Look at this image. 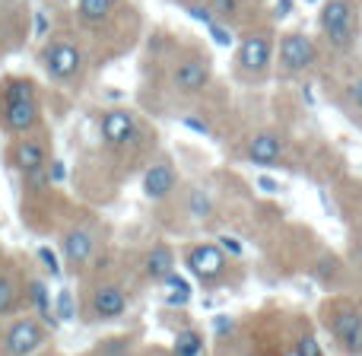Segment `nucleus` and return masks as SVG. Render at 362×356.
Segmentation results:
<instances>
[{
	"label": "nucleus",
	"mask_w": 362,
	"mask_h": 356,
	"mask_svg": "<svg viewBox=\"0 0 362 356\" xmlns=\"http://www.w3.org/2000/svg\"><path fill=\"white\" fill-rule=\"evenodd\" d=\"M45 127L42 89L25 74H6L0 80V131L6 137H23Z\"/></svg>",
	"instance_id": "f257e3e1"
},
{
	"label": "nucleus",
	"mask_w": 362,
	"mask_h": 356,
	"mask_svg": "<svg viewBox=\"0 0 362 356\" xmlns=\"http://www.w3.org/2000/svg\"><path fill=\"white\" fill-rule=\"evenodd\" d=\"M274 48H276V32L267 23H255L238 35L235 57H232V70L238 80L245 83H261L274 67Z\"/></svg>",
	"instance_id": "f03ea898"
},
{
	"label": "nucleus",
	"mask_w": 362,
	"mask_h": 356,
	"mask_svg": "<svg viewBox=\"0 0 362 356\" xmlns=\"http://www.w3.org/2000/svg\"><path fill=\"white\" fill-rule=\"evenodd\" d=\"M318 29L321 42L334 54H350L359 42V4L356 0H321Z\"/></svg>",
	"instance_id": "7ed1b4c3"
},
{
	"label": "nucleus",
	"mask_w": 362,
	"mask_h": 356,
	"mask_svg": "<svg viewBox=\"0 0 362 356\" xmlns=\"http://www.w3.org/2000/svg\"><path fill=\"white\" fill-rule=\"evenodd\" d=\"M38 64H42L45 76H48L54 86H74L83 76L86 67V54H83L80 42L70 35H54L42 45L38 51Z\"/></svg>",
	"instance_id": "20e7f679"
},
{
	"label": "nucleus",
	"mask_w": 362,
	"mask_h": 356,
	"mask_svg": "<svg viewBox=\"0 0 362 356\" xmlns=\"http://www.w3.org/2000/svg\"><path fill=\"white\" fill-rule=\"evenodd\" d=\"M51 159H54L51 156V137L45 127L23 134V137H10V144H6V166L16 169L25 181L42 178Z\"/></svg>",
	"instance_id": "39448f33"
},
{
	"label": "nucleus",
	"mask_w": 362,
	"mask_h": 356,
	"mask_svg": "<svg viewBox=\"0 0 362 356\" xmlns=\"http://www.w3.org/2000/svg\"><path fill=\"white\" fill-rule=\"evenodd\" d=\"M321 61V45L315 42L308 32H283L276 35V48H274V64L280 76H305L308 70H315Z\"/></svg>",
	"instance_id": "423d86ee"
},
{
	"label": "nucleus",
	"mask_w": 362,
	"mask_h": 356,
	"mask_svg": "<svg viewBox=\"0 0 362 356\" xmlns=\"http://www.w3.org/2000/svg\"><path fill=\"white\" fill-rule=\"evenodd\" d=\"M48 328L35 315H13L0 328V356H32L45 350Z\"/></svg>",
	"instance_id": "0eeeda50"
},
{
	"label": "nucleus",
	"mask_w": 362,
	"mask_h": 356,
	"mask_svg": "<svg viewBox=\"0 0 362 356\" xmlns=\"http://www.w3.org/2000/svg\"><path fill=\"white\" fill-rule=\"evenodd\" d=\"M80 312L86 321H115L127 312V289L118 280H95L83 289Z\"/></svg>",
	"instance_id": "6e6552de"
},
{
	"label": "nucleus",
	"mask_w": 362,
	"mask_h": 356,
	"mask_svg": "<svg viewBox=\"0 0 362 356\" xmlns=\"http://www.w3.org/2000/svg\"><path fill=\"white\" fill-rule=\"evenodd\" d=\"M99 134L105 140V147L127 150V147H134L146 134V125L134 112H127V108H108L99 118Z\"/></svg>",
	"instance_id": "1a4fd4ad"
},
{
	"label": "nucleus",
	"mask_w": 362,
	"mask_h": 356,
	"mask_svg": "<svg viewBox=\"0 0 362 356\" xmlns=\"http://www.w3.org/2000/svg\"><path fill=\"white\" fill-rule=\"evenodd\" d=\"M95 248H99V236L86 223H74L61 232V255L67 261V270H74V274H80L93 264Z\"/></svg>",
	"instance_id": "9d476101"
},
{
	"label": "nucleus",
	"mask_w": 362,
	"mask_h": 356,
	"mask_svg": "<svg viewBox=\"0 0 362 356\" xmlns=\"http://www.w3.org/2000/svg\"><path fill=\"white\" fill-rule=\"evenodd\" d=\"M210 61L200 51H191V54L178 57L175 67H172V89L181 96H200L206 86H210Z\"/></svg>",
	"instance_id": "9b49d317"
},
{
	"label": "nucleus",
	"mask_w": 362,
	"mask_h": 356,
	"mask_svg": "<svg viewBox=\"0 0 362 356\" xmlns=\"http://www.w3.org/2000/svg\"><path fill=\"white\" fill-rule=\"evenodd\" d=\"M185 264H187V270H191L197 280L213 283V280H219V277L226 274L229 258H226L216 245H187L185 248Z\"/></svg>",
	"instance_id": "f8f14e48"
},
{
	"label": "nucleus",
	"mask_w": 362,
	"mask_h": 356,
	"mask_svg": "<svg viewBox=\"0 0 362 356\" xmlns=\"http://www.w3.org/2000/svg\"><path fill=\"white\" fill-rule=\"evenodd\" d=\"M25 277L13 261H0V321L13 318L25 302Z\"/></svg>",
	"instance_id": "ddd939ff"
},
{
	"label": "nucleus",
	"mask_w": 362,
	"mask_h": 356,
	"mask_svg": "<svg viewBox=\"0 0 362 356\" xmlns=\"http://www.w3.org/2000/svg\"><path fill=\"white\" fill-rule=\"evenodd\" d=\"M175 188H178V169L172 166L169 156H159L144 176V194L150 200H165L175 194Z\"/></svg>",
	"instance_id": "4468645a"
},
{
	"label": "nucleus",
	"mask_w": 362,
	"mask_h": 356,
	"mask_svg": "<svg viewBox=\"0 0 362 356\" xmlns=\"http://www.w3.org/2000/svg\"><path fill=\"white\" fill-rule=\"evenodd\" d=\"M121 13V0H76V19L83 29H99Z\"/></svg>",
	"instance_id": "2eb2a0df"
},
{
	"label": "nucleus",
	"mask_w": 362,
	"mask_h": 356,
	"mask_svg": "<svg viewBox=\"0 0 362 356\" xmlns=\"http://www.w3.org/2000/svg\"><path fill=\"white\" fill-rule=\"evenodd\" d=\"M359 325H362V309L356 302H340V306L327 315V331L337 338V344H344Z\"/></svg>",
	"instance_id": "dca6fc26"
},
{
	"label": "nucleus",
	"mask_w": 362,
	"mask_h": 356,
	"mask_svg": "<svg viewBox=\"0 0 362 356\" xmlns=\"http://www.w3.org/2000/svg\"><path fill=\"white\" fill-rule=\"evenodd\" d=\"M280 153H283L280 134H274V131H257L255 137L248 140V159L251 163H257V166L280 163Z\"/></svg>",
	"instance_id": "f3484780"
},
{
	"label": "nucleus",
	"mask_w": 362,
	"mask_h": 356,
	"mask_svg": "<svg viewBox=\"0 0 362 356\" xmlns=\"http://www.w3.org/2000/svg\"><path fill=\"white\" fill-rule=\"evenodd\" d=\"M172 268H175V255H172L169 245H165V242L153 245L150 255H146V261H144L146 277H153V280H163V277L172 274Z\"/></svg>",
	"instance_id": "a211bd4d"
},
{
	"label": "nucleus",
	"mask_w": 362,
	"mask_h": 356,
	"mask_svg": "<svg viewBox=\"0 0 362 356\" xmlns=\"http://www.w3.org/2000/svg\"><path fill=\"white\" fill-rule=\"evenodd\" d=\"M204 353V338L197 331H181L172 347V356H200Z\"/></svg>",
	"instance_id": "6ab92c4d"
},
{
	"label": "nucleus",
	"mask_w": 362,
	"mask_h": 356,
	"mask_svg": "<svg viewBox=\"0 0 362 356\" xmlns=\"http://www.w3.org/2000/svg\"><path fill=\"white\" fill-rule=\"evenodd\" d=\"M185 207H187V213H194V217H206V213H210V210H213L210 197H206V194H204V191H197V188H194V191H191V194H187Z\"/></svg>",
	"instance_id": "aec40b11"
},
{
	"label": "nucleus",
	"mask_w": 362,
	"mask_h": 356,
	"mask_svg": "<svg viewBox=\"0 0 362 356\" xmlns=\"http://www.w3.org/2000/svg\"><path fill=\"white\" fill-rule=\"evenodd\" d=\"M293 350H296V356H325L321 347H318V340H315L312 334H299L296 344H293Z\"/></svg>",
	"instance_id": "412c9836"
},
{
	"label": "nucleus",
	"mask_w": 362,
	"mask_h": 356,
	"mask_svg": "<svg viewBox=\"0 0 362 356\" xmlns=\"http://www.w3.org/2000/svg\"><path fill=\"white\" fill-rule=\"evenodd\" d=\"M340 347H344V350L350 353V356H362V325H359L356 331H353L350 338H346V340H344V344H340Z\"/></svg>",
	"instance_id": "4be33fe9"
},
{
	"label": "nucleus",
	"mask_w": 362,
	"mask_h": 356,
	"mask_svg": "<svg viewBox=\"0 0 362 356\" xmlns=\"http://www.w3.org/2000/svg\"><path fill=\"white\" fill-rule=\"evenodd\" d=\"M346 93H350L353 108H359V112H362V74L353 76V83H350V89H346Z\"/></svg>",
	"instance_id": "5701e85b"
},
{
	"label": "nucleus",
	"mask_w": 362,
	"mask_h": 356,
	"mask_svg": "<svg viewBox=\"0 0 362 356\" xmlns=\"http://www.w3.org/2000/svg\"><path fill=\"white\" fill-rule=\"evenodd\" d=\"M353 264H356V268H362V229H359L356 242H353Z\"/></svg>",
	"instance_id": "b1692460"
},
{
	"label": "nucleus",
	"mask_w": 362,
	"mask_h": 356,
	"mask_svg": "<svg viewBox=\"0 0 362 356\" xmlns=\"http://www.w3.org/2000/svg\"><path fill=\"white\" fill-rule=\"evenodd\" d=\"M32 356H54V353H42V350H38V353H32Z\"/></svg>",
	"instance_id": "393cba45"
},
{
	"label": "nucleus",
	"mask_w": 362,
	"mask_h": 356,
	"mask_svg": "<svg viewBox=\"0 0 362 356\" xmlns=\"http://www.w3.org/2000/svg\"><path fill=\"white\" fill-rule=\"evenodd\" d=\"M0 261H4V248H0Z\"/></svg>",
	"instance_id": "a878e982"
},
{
	"label": "nucleus",
	"mask_w": 362,
	"mask_h": 356,
	"mask_svg": "<svg viewBox=\"0 0 362 356\" xmlns=\"http://www.w3.org/2000/svg\"><path fill=\"white\" fill-rule=\"evenodd\" d=\"M178 4H187V0H178Z\"/></svg>",
	"instance_id": "bb28decb"
}]
</instances>
